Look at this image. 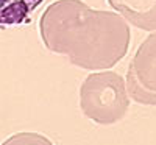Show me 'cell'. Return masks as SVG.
Returning <instances> with one entry per match:
<instances>
[{
    "label": "cell",
    "mask_w": 156,
    "mask_h": 145,
    "mask_svg": "<svg viewBox=\"0 0 156 145\" xmlns=\"http://www.w3.org/2000/svg\"><path fill=\"white\" fill-rule=\"evenodd\" d=\"M80 108L89 120L97 125L120 122L129 108L125 80L115 72L87 75L80 87Z\"/></svg>",
    "instance_id": "7a4b0ae2"
},
{
    "label": "cell",
    "mask_w": 156,
    "mask_h": 145,
    "mask_svg": "<svg viewBox=\"0 0 156 145\" xmlns=\"http://www.w3.org/2000/svg\"><path fill=\"white\" fill-rule=\"evenodd\" d=\"M0 145H53V142L44 134L33 133V131H20L9 136Z\"/></svg>",
    "instance_id": "8992f818"
},
{
    "label": "cell",
    "mask_w": 156,
    "mask_h": 145,
    "mask_svg": "<svg viewBox=\"0 0 156 145\" xmlns=\"http://www.w3.org/2000/svg\"><path fill=\"white\" fill-rule=\"evenodd\" d=\"M44 0H0V27H16L30 22Z\"/></svg>",
    "instance_id": "5b68a950"
},
{
    "label": "cell",
    "mask_w": 156,
    "mask_h": 145,
    "mask_svg": "<svg viewBox=\"0 0 156 145\" xmlns=\"http://www.w3.org/2000/svg\"><path fill=\"white\" fill-rule=\"evenodd\" d=\"M44 45L70 64L86 70H105L126 53L131 31L126 20L112 11L87 6L83 0H56L39 20Z\"/></svg>",
    "instance_id": "6da1fadb"
},
{
    "label": "cell",
    "mask_w": 156,
    "mask_h": 145,
    "mask_svg": "<svg viewBox=\"0 0 156 145\" xmlns=\"http://www.w3.org/2000/svg\"><path fill=\"white\" fill-rule=\"evenodd\" d=\"M126 90L136 103L156 106V31L144 39L128 65Z\"/></svg>",
    "instance_id": "3957f363"
},
{
    "label": "cell",
    "mask_w": 156,
    "mask_h": 145,
    "mask_svg": "<svg viewBox=\"0 0 156 145\" xmlns=\"http://www.w3.org/2000/svg\"><path fill=\"white\" fill-rule=\"evenodd\" d=\"M108 3L134 27L156 31V0H108Z\"/></svg>",
    "instance_id": "277c9868"
}]
</instances>
